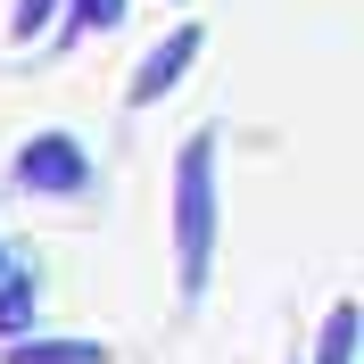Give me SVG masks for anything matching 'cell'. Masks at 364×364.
Returning a JSON list of instances; mask_svg holds the SVG:
<instances>
[{
    "label": "cell",
    "instance_id": "cell-1",
    "mask_svg": "<svg viewBox=\"0 0 364 364\" xmlns=\"http://www.w3.org/2000/svg\"><path fill=\"white\" fill-rule=\"evenodd\" d=\"M174 282L182 298H207L215 273V133H191L174 149Z\"/></svg>",
    "mask_w": 364,
    "mask_h": 364
},
{
    "label": "cell",
    "instance_id": "cell-2",
    "mask_svg": "<svg viewBox=\"0 0 364 364\" xmlns=\"http://www.w3.org/2000/svg\"><path fill=\"white\" fill-rule=\"evenodd\" d=\"M9 174H17V191H33V199H83L91 191V158H83L75 133H33Z\"/></svg>",
    "mask_w": 364,
    "mask_h": 364
},
{
    "label": "cell",
    "instance_id": "cell-3",
    "mask_svg": "<svg viewBox=\"0 0 364 364\" xmlns=\"http://www.w3.org/2000/svg\"><path fill=\"white\" fill-rule=\"evenodd\" d=\"M199 50H207V25H191V17H182L174 33H166V42H149V58L133 67V83H124V100H133V108H158L166 91H174L182 75H191V58H199Z\"/></svg>",
    "mask_w": 364,
    "mask_h": 364
},
{
    "label": "cell",
    "instance_id": "cell-4",
    "mask_svg": "<svg viewBox=\"0 0 364 364\" xmlns=\"http://www.w3.org/2000/svg\"><path fill=\"white\" fill-rule=\"evenodd\" d=\"M9 364H116L108 340H9Z\"/></svg>",
    "mask_w": 364,
    "mask_h": 364
},
{
    "label": "cell",
    "instance_id": "cell-5",
    "mask_svg": "<svg viewBox=\"0 0 364 364\" xmlns=\"http://www.w3.org/2000/svg\"><path fill=\"white\" fill-rule=\"evenodd\" d=\"M33 298H42L33 265H9V273H0V340H25V315H33Z\"/></svg>",
    "mask_w": 364,
    "mask_h": 364
},
{
    "label": "cell",
    "instance_id": "cell-6",
    "mask_svg": "<svg viewBox=\"0 0 364 364\" xmlns=\"http://www.w3.org/2000/svg\"><path fill=\"white\" fill-rule=\"evenodd\" d=\"M356 298H340L331 315H323V340H315V364H356Z\"/></svg>",
    "mask_w": 364,
    "mask_h": 364
},
{
    "label": "cell",
    "instance_id": "cell-7",
    "mask_svg": "<svg viewBox=\"0 0 364 364\" xmlns=\"http://www.w3.org/2000/svg\"><path fill=\"white\" fill-rule=\"evenodd\" d=\"M67 25L75 33H116V25H124V0H75Z\"/></svg>",
    "mask_w": 364,
    "mask_h": 364
},
{
    "label": "cell",
    "instance_id": "cell-8",
    "mask_svg": "<svg viewBox=\"0 0 364 364\" xmlns=\"http://www.w3.org/2000/svg\"><path fill=\"white\" fill-rule=\"evenodd\" d=\"M50 17H58V0H17V17H9V42H33Z\"/></svg>",
    "mask_w": 364,
    "mask_h": 364
}]
</instances>
